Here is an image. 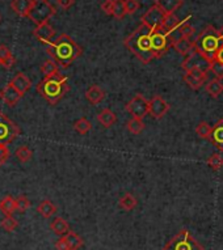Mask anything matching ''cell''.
Returning a JSON list of instances; mask_svg holds the SVG:
<instances>
[{"mask_svg": "<svg viewBox=\"0 0 223 250\" xmlns=\"http://www.w3.org/2000/svg\"><path fill=\"white\" fill-rule=\"evenodd\" d=\"M19 135H20V127L3 111H0V144L8 146Z\"/></svg>", "mask_w": 223, "mask_h": 250, "instance_id": "cell-7", "label": "cell"}, {"mask_svg": "<svg viewBox=\"0 0 223 250\" xmlns=\"http://www.w3.org/2000/svg\"><path fill=\"white\" fill-rule=\"evenodd\" d=\"M125 4H126V12H128V15H134L139 9V7H141L138 0H125Z\"/></svg>", "mask_w": 223, "mask_h": 250, "instance_id": "cell-40", "label": "cell"}, {"mask_svg": "<svg viewBox=\"0 0 223 250\" xmlns=\"http://www.w3.org/2000/svg\"><path fill=\"white\" fill-rule=\"evenodd\" d=\"M215 59L218 62H221V63H223V45L221 46V49L218 50V53H217V57H215Z\"/></svg>", "mask_w": 223, "mask_h": 250, "instance_id": "cell-45", "label": "cell"}, {"mask_svg": "<svg viewBox=\"0 0 223 250\" xmlns=\"http://www.w3.org/2000/svg\"><path fill=\"white\" fill-rule=\"evenodd\" d=\"M74 130L80 135H86L92 130V123L87 118H80L74 123Z\"/></svg>", "mask_w": 223, "mask_h": 250, "instance_id": "cell-31", "label": "cell"}, {"mask_svg": "<svg viewBox=\"0 0 223 250\" xmlns=\"http://www.w3.org/2000/svg\"><path fill=\"white\" fill-rule=\"evenodd\" d=\"M9 159V149L7 148V146H3L0 144V167L4 165Z\"/></svg>", "mask_w": 223, "mask_h": 250, "instance_id": "cell-41", "label": "cell"}, {"mask_svg": "<svg viewBox=\"0 0 223 250\" xmlns=\"http://www.w3.org/2000/svg\"><path fill=\"white\" fill-rule=\"evenodd\" d=\"M37 211L42 217L50 219V217L53 216V215H55V212H57V206L54 205L53 202L45 199V201H42L41 203L38 205Z\"/></svg>", "mask_w": 223, "mask_h": 250, "instance_id": "cell-27", "label": "cell"}, {"mask_svg": "<svg viewBox=\"0 0 223 250\" xmlns=\"http://www.w3.org/2000/svg\"><path fill=\"white\" fill-rule=\"evenodd\" d=\"M24 97L22 93H20L19 90L15 88V86L9 83L7 85L3 88V89L0 90V99L4 101V104H7L8 106H15L21 99Z\"/></svg>", "mask_w": 223, "mask_h": 250, "instance_id": "cell-15", "label": "cell"}, {"mask_svg": "<svg viewBox=\"0 0 223 250\" xmlns=\"http://www.w3.org/2000/svg\"><path fill=\"white\" fill-rule=\"evenodd\" d=\"M209 140L218 151L223 152V119H219L218 122L213 126Z\"/></svg>", "mask_w": 223, "mask_h": 250, "instance_id": "cell-16", "label": "cell"}, {"mask_svg": "<svg viewBox=\"0 0 223 250\" xmlns=\"http://www.w3.org/2000/svg\"><path fill=\"white\" fill-rule=\"evenodd\" d=\"M126 15L128 12L125 0H113V17H116L117 20H122Z\"/></svg>", "mask_w": 223, "mask_h": 250, "instance_id": "cell-32", "label": "cell"}, {"mask_svg": "<svg viewBox=\"0 0 223 250\" xmlns=\"http://www.w3.org/2000/svg\"><path fill=\"white\" fill-rule=\"evenodd\" d=\"M0 67H1V61H0Z\"/></svg>", "mask_w": 223, "mask_h": 250, "instance_id": "cell-46", "label": "cell"}, {"mask_svg": "<svg viewBox=\"0 0 223 250\" xmlns=\"http://www.w3.org/2000/svg\"><path fill=\"white\" fill-rule=\"evenodd\" d=\"M163 250H203V246L188 230L184 229L171 238Z\"/></svg>", "mask_w": 223, "mask_h": 250, "instance_id": "cell-6", "label": "cell"}, {"mask_svg": "<svg viewBox=\"0 0 223 250\" xmlns=\"http://www.w3.org/2000/svg\"><path fill=\"white\" fill-rule=\"evenodd\" d=\"M105 96H107L105 90L99 85L89 86V89L86 92V99H87V101L91 105H97V104H100L105 99Z\"/></svg>", "mask_w": 223, "mask_h": 250, "instance_id": "cell-17", "label": "cell"}, {"mask_svg": "<svg viewBox=\"0 0 223 250\" xmlns=\"http://www.w3.org/2000/svg\"><path fill=\"white\" fill-rule=\"evenodd\" d=\"M151 32L153 29L141 24L124 41L125 47L143 64H149L150 62L156 59L151 46Z\"/></svg>", "mask_w": 223, "mask_h": 250, "instance_id": "cell-2", "label": "cell"}, {"mask_svg": "<svg viewBox=\"0 0 223 250\" xmlns=\"http://www.w3.org/2000/svg\"><path fill=\"white\" fill-rule=\"evenodd\" d=\"M11 84H12L20 93H22V95H25V93L30 89V86H32L30 79L25 74H22V72H19V74L11 80Z\"/></svg>", "mask_w": 223, "mask_h": 250, "instance_id": "cell-19", "label": "cell"}, {"mask_svg": "<svg viewBox=\"0 0 223 250\" xmlns=\"http://www.w3.org/2000/svg\"><path fill=\"white\" fill-rule=\"evenodd\" d=\"M126 128H128L129 132H132L133 135H139V134L145 130L143 119L132 118L130 121L126 122Z\"/></svg>", "mask_w": 223, "mask_h": 250, "instance_id": "cell-29", "label": "cell"}, {"mask_svg": "<svg viewBox=\"0 0 223 250\" xmlns=\"http://www.w3.org/2000/svg\"><path fill=\"white\" fill-rule=\"evenodd\" d=\"M67 240V242H68V245H70V249L71 250H79L80 248L83 246V238L79 236L78 233H75V232H72V230H70L68 233L65 236Z\"/></svg>", "mask_w": 223, "mask_h": 250, "instance_id": "cell-33", "label": "cell"}, {"mask_svg": "<svg viewBox=\"0 0 223 250\" xmlns=\"http://www.w3.org/2000/svg\"><path fill=\"white\" fill-rule=\"evenodd\" d=\"M178 54H181L184 57H186L190 51H193L196 49V40H192V37H184L180 41H178L172 46Z\"/></svg>", "mask_w": 223, "mask_h": 250, "instance_id": "cell-20", "label": "cell"}, {"mask_svg": "<svg viewBox=\"0 0 223 250\" xmlns=\"http://www.w3.org/2000/svg\"><path fill=\"white\" fill-rule=\"evenodd\" d=\"M209 71H211V74H214V76L219 80L223 79V63L218 62L217 59L210 63V67H209Z\"/></svg>", "mask_w": 223, "mask_h": 250, "instance_id": "cell-37", "label": "cell"}, {"mask_svg": "<svg viewBox=\"0 0 223 250\" xmlns=\"http://www.w3.org/2000/svg\"><path fill=\"white\" fill-rule=\"evenodd\" d=\"M182 70L185 71H190L194 70V68H199V70H205L209 71V67H210V63L205 59V58L201 55V54L197 51V50L194 49L193 51H190L188 55L185 57V59L182 61L181 63ZM210 72V71H209Z\"/></svg>", "mask_w": 223, "mask_h": 250, "instance_id": "cell-11", "label": "cell"}, {"mask_svg": "<svg viewBox=\"0 0 223 250\" xmlns=\"http://www.w3.org/2000/svg\"><path fill=\"white\" fill-rule=\"evenodd\" d=\"M223 45V37L219 30L207 25L196 38V50L206 59L209 63L214 61L218 50Z\"/></svg>", "mask_w": 223, "mask_h": 250, "instance_id": "cell-4", "label": "cell"}, {"mask_svg": "<svg viewBox=\"0 0 223 250\" xmlns=\"http://www.w3.org/2000/svg\"><path fill=\"white\" fill-rule=\"evenodd\" d=\"M46 53L53 61L62 68H67L78 59L83 53V49L67 34H61L51 43L47 45Z\"/></svg>", "mask_w": 223, "mask_h": 250, "instance_id": "cell-1", "label": "cell"}, {"mask_svg": "<svg viewBox=\"0 0 223 250\" xmlns=\"http://www.w3.org/2000/svg\"><path fill=\"white\" fill-rule=\"evenodd\" d=\"M55 249L57 250H71L68 242H67L66 237L62 236V237L58 238V241L55 242Z\"/></svg>", "mask_w": 223, "mask_h": 250, "instance_id": "cell-42", "label": "cell"}, {"mask_svg": "<svg viewBox=\"0 0 223 250\" xmlns=\"http://www.w3.org/2000/svg\"><path fill=\"white\" fill-rule=\"evenodd\" d=\"M0 21H1V16H0Z\"/></svg>", "mask_w": 223, "mask_h": 250, "instance_id": "cell-47", "label": "cell"}, {"mask_svg": "<svg viewBox=\"0 0 223 250\" xmlns=\"http://www.w3.org/2000/svg\"><path fill=\"white\" fill-rule=\"evenodd\" d=\"M205 89H206L207 95L210 96L211 99H218L219 96L223 93V84L222 80H219V79H213V80H209L205 86Z\"/></svg>", "mask_w": 223, "mask_h": 250, "instance_id": "cell-25", "label": "cell"}, {"mask_svg": "<svg viewBox=\"0 0 223 250\" xmlns=\"http://www.w3.org/2000/svg\"><path fill=\"white\" fill-rule=\"evenodd\" d=\"M41 72L45 75V78L47 76H53L55 74H59V66L57 64V62L53 59H47L44 62V64L41 66Z\"/></svg>", "mask_w": 223, "mask_h": 250, "instance_id": "cell-30", "label": "cell"}, {"mask_svg": "<svg viewBox=\"0 0 223 250\" xmlns=\"http://www.w3.org/2000/svg\"><path fill=\"white\" fill-rule=\"evenodd\" d=\"M16 207L19 212H25L30 207V201L25 195H19L16 198Z\"/></svg>", "mask_w": 223, "mask_h": 250, "instance_id": "cell-39", "label": "cell"}, {"mask_svg": "<svg viewBox=\"0 0 223 250\" xmlns=\"http://www.w3.org/2000/svg\"><path fill=\"white\" fill-rule=\"evenodd\" d=\"M58 4L63 9H68L75 4V0H58Z\"/></svg>", "mask_w": 223, "mask_h": 250, "instance_id": "cell-44", "label": "cell"}, {"mask_svg": "<svg viewBox=\"0 0 223 250\" xmlns=\"http://www.w3.org/2000/svg\"><path fill=\"white\" fill-rule=\"evenodd\" d=\"M0 211L4 213V216H12V213L17 211L16 198L7 195L0 201Z\"/></svg>", "mask_w": 223, "mask_h": 250, "instance_id": "cell-24", "label": "cell"}, {"mask_svg": "<svg viewBox=\"0 0 223 250\" xmlns=\"http://www.w3.org/2000/svg\"><path fill=\"white\" fill-rule=\"evenodd\" d=\"M50 229L53 230L54 233L58 234L59 237H62V236H66L68 232H70V226H68V223L63 219V217H55L51 224H50Z\"/></svg>", "mask_w": 223, "mask_h": 250, "instance_id": "cell-22", "label": "cell"}, {"mask_svg": "<svg viewBox=\"0 0 223 250\" xmlns=\"http://www.w3.org/2000/svg\"><path fill=\"white\" fill-rule=\"evenodd\" d=\"M36 89L42 96V99H45L50 105H55L66 96L70 85L66 76H63L62 74H55L42 79L36 86Z\"/></svg>", "mask_w": 223, "mask_h": 250, "instance_id": "cell-3", "label": "cell"}, {"mask_svg": "<svg viewBox=\"0 0 223 250\" xmlns=\"http://www.w3.org/2000/svg\"><path fill=\"white\" fill-rule=\"evenodd\" d=\"M207 165H209V168L218 172L219 169L223 168V157L219 153H213L207 159Z\"/></svg>", "mask_w": 223, "mask_h": 250, "instance_id": "cell-36", "label": "cell"}, {"mask_svg": "<svg viewBox=\"0 0 223 250\" xmlns=\"http://www.w3.org/2000/svg\"><path fill=\"white\" fill-rule=\"evenodd\" d=\"M151 46H153L155 57L156 59H159L172 47V43L163 30H153L151 32Z\"/></svg>", "mask_w": 223, "mask_h": 250, "instance_id": "cell-10", "label": "cell"}, {"mask_svg": "<svg viewBox=\"0 0 223 250\" xmlns=\"http://www.w3.org/2000/svg\"><path fill=\"white\" fill-rule=\"evenodd\" d=\"M149 105L150 101L146 99L145 96L138 93L133 97L125 106V110L132 115L133 118L143 119L149 115Z\"/></svg>", "mask_w": 223, "mask_h": 250, "instance_id": "cell-8", "label": "cell"}, {"mask_svg": "<svg viewBox=\"0 0 223 250\" xmlns=\"http://www.w3.org/2000/svg\"><path fill=\"white\" fill-rule=\"evenodd\" d=\"M170 104L167 103L161 96L155 95L153 99L150 100L149 105V114L155 119L163 118L168 111H170Z\"/></svg>", "mask_w": 223, "mask_h": 250, "instance_id": "cell-13", "label": "cell"}, {"mask_svg": "<svg viewBox=\"0 0 223 250\" xmlns=\"http://www.w3.org/2000/svg\"><path fill=\"white\" fill-rule=\"evenodd\" d=\"M0 226H1L3 229L7 230V232H13V230L16 229L19 224H17V222L12 216H5L4 219L1 220V223H0Z\"/></svg>", "mask_w": 223, "mask_h": 250, "instance_id": "cell-38", "label": "cell"}, {"mask_svg": "<svg viewBox=\"0 0 223 250\" xmlns=\"http://www.w3.org/2000/svg\"><path fill=\"white\" fill-rule=\"evenodd\" d=\"M0 61H1V66L4 68H12L16 63V59L11 53V50L7 46L1 45L0 46Z\"/></svg>", "mask_w": 223, "mask_h": 250, "instance_id": "cell-26", "label": "cell"}, {"mask_svg": "<svg viewBox=\"0 0 223 250\" xmlns=\"http://www.w3.org/2000/svg\"><path fill=\"white\" fill-rule=\"evenodd\" d=\"M97 121L103 125L104 127L109 128L117 122V115L114 111H112L111 109L107 107V109H103L100 111L99 115H97Z\"/></svg>", "mask_w": 223, "mask_h": 250, "instance_id": "cell-23", "label": "cell"}, {"mask_svg": "<svg viewBox=\"0 0 223 250\" xmlns=\"http://www.w3.org/2000/svg\"><path fill=\"white\" fill-rule=\"evenodd\" d=\"M118 206H120V208H122L124 211H133V209L138 206V199H136L133 194L126 193L125 195H122V197L120 198Z\"/></svg>", "mask_w": 223, "mask_h": 250, "instance_id": "cell-28", "label": "cell"}, {"mask_svg": "<svg viewBox=\"0 0 223 250\" xmlns=\"http://www.w3.org/2000/svg\"><path fill=\"white\" fill-rule=\"evenodd\" d=\"M155 4H156L167 16H170V15H175V12L181 7L182 0H155Z\"/></svg>", "mask_w": 223, "mask_h": 250, "instance_id": "cell-18", "label": "cell"}, {"mask_svg": "<svg viewBox=\"0 0 223 250\" xmlns=\"http://www.w3.org/2000/svg\"><path fill=\"white\" fill-rule=\"evenodd\" d=\"M207 72H209V71L194 68V70L186 71L182 79H184V82H185V84L189 86L190 89L199 90L200 88L206 83Z\"/></svg>", "mask_w": 223, "mask_h": 250, "instance_id": "cell-12", "label": "cell"}, {"mask_svg": "<svg viewBox=\"0 0 223 250\" xmlns=\"http://www.w3.org/2000/svg\"><path fill=\"white\" fill-rule=\"evenodd\" d=\"M101 9H103L104 13L113 16V0H105L101 4Z\"/></svg>", "mask_w": 223, "mask_h": 250, "instance_id": "cell-43", "label": "cell"}, {"mask_svg": "<svg viewBox=\"0 0 223 250\" xmlns=\"http://www.w3.org/2000/svg\"><path fill=\"white\" fill-rule=\"evenodd\" d=\"M211 130H213V127H211L210 125L207 122H205V121H202V122H200L199 125H197V127H196V134H197V136L201 138V139L209 140L210 139Z\"/></svg>", "mask_w": 223, "mask_h": 250, "instance_id": "cell-34", "label": "cell"}, {"mask_svg": "<svg viewBox=\"0 0 223 250\" xmlns=\"http://www.w3.org/2000/svg\"><path fill=\"white\" fill-rule=\"evenodd\" d=\"M33 0H12L11 8L16 15L21 17H28Z\"/></svg>", "mask_w": 223, "mask_h": 250, "instance_id": "cell-21", "label": "cell"}, {"mask_svg": "<svg viewBox=\"0 0 223 250\" xmlns=\"http://www.w3.org/2000/svg\"><path fill=\"white\" fill-rule=\"evenodd\" d=\"M57 9L49 0H33L28 19L36 25H41L51 19L55 15Z\"/></svg>", "mask_w": 223, "mask_h": 250, "instance_id": "cell-5", "label": "cell"}, {"mask_svg": "<svg viewBox=\"0 0 223 250\" xmlns=\"http://www.w3.org/2000/svg\"><path fill=\"white\" fill-rule=\"evenodd\" d=\"M165 19H167V15H165L156 4H154L153 7L149 8V11L141 17V21L142 24L146 25V26H149V28L153 29V30H163Z\"/></svg>", "mask_w": 223, "mask_h": 250, "instance_id": "cell-9", "label": "cell"}, {"mask_svg": "<svg viewBox=\"0 0 223 250\" xmlns=\"http://www.w3.org/2000/svg\"><path fill=\"white\" fill-rule=\"evenodd\" d=\"M15 155L19 159V161L21 163H28V161L32 160V157H33V152L30 149L29 147H26V146H21L20 148H17L16 152H15Z\"/></svg>", "mask_w": 223, "mask_h": 250, "instance_id": "cell-35", "label": "cell"}, {"mask_svg": "<svg viewBox=\"0 0 223 250\" xmlns=\"http://www.w3.org/2000/svg\"><path fill=\"white\" fill-rule=\"evenodd\" d=\"M33 34L38 41L45 43V45H49L53 42V38L55 37V30L47 21V22H44L41 25H37L33 30Z\"/></svg>", "mask_w": 223, "mask_h": 250, "instance_id": "cell-14", "label": "cell"}]
</instances>
